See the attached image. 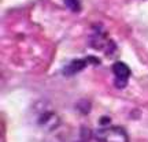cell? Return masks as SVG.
I'll list each match as a JSON object with an SVG mask.
<instances>
[{"label": "cell", "instance_id": "cell-6", "mask_svg": "<svg viewBox=\"0 0 148 142\" xmlns=\"http://www.w3.org/2000/svg\"><path fill=\"white\" fill-rule=\"evenodd\" d=\"M64 4L67 5L71 11H74V12H78V11L81 10L79 0H64Z\"/></svg>", "mask_w": 148, "mask_h": 142}, {"label": "cell", "instance_id": "cell-5", "mask_svg": "<svg viewBox=\"0 0 148 142\" xmlns=\"http://www.w3.org/2000/svg\"><path fill=\"white\" fill-rule=\"evenodd\" d=\"M38 124H41L44 128H53L59 124L58 116L55 112L47 111V112H44L38 116Z\"/></svg>", "mask_w": 148, "mask_h": 142}, {"label": "cell", "instance_id": "cell-2", "mask_svg": "<svg viewBox=\"0 0 148 142\" xmlns=\"http://www.w3.org/2000/svg\"><path fill=\"white\" fill-rule=\"evenodd\" d=\"M112 73H114V77H115L116 86L119 89L125 88L129 78H130V74H132L129 66L126 63H123V62H115V63L112 64Z\"/></svg>", "mask_w": 148, "mask_h": 142}, {"label": "cell", "instance_id": "cell-3", "mask_svg": "<svg viewBox=\"0 0 148 142\" xmlns=\"http://www.w3.org/2000/svg\"><path fill=\"white\" fill-rule=\"evenodd\" d=\"M100 60L93 58V56H88L85 59H78V60H73L69 66H66V69L63 70L64 75H74L75 73H78L81 70H84L86 66L89 64H99Z\"/></svg>", "mask_w": 148, "mask_h": 142}, {"label": "cell", "instance_id": "cell-1", "mask_svg": "<svg viewBox=\"0 0 148 142\" xmlns=\"http://www.w3.org/2000/svg\"><path fill=\"white\" fill-rule=\"evenodd\" d=\"M97 142H129V135L125 128L119 126H107L95 132Z\"/></svg>", "mask_w": 148, "mask_h": 142}, {"label": "cell", "instance_id": "cell-4", "mask_svg": "<svg viewBox=\"0 0 148 142\" xmlns=\"http://www.w3.org/2000/svg\"><path fill=\"white\" fill-rule=\"evenodd\" d=\"M90 44H92V47L96 48V49L106 51V52L110 51V48H114V45L111 44V41L107 38L106 34H104V33H100V32L92 34V37H90Z\"/></svg>", "mask_w": 148, "mask_h": 142}]
</instances>
